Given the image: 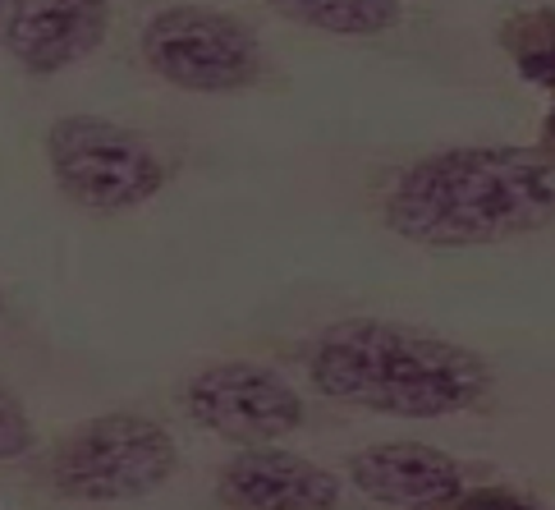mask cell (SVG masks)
<instances>
[{
  "mask_svg": "<svg viewBox=\"0 0 555 510\" xmlns=\"http://www.w3.org/2000/svg\"><path fill=\"white\" fill-rule=\"evenodd\" d=\"M184 415L221 442L267 446L304 423V400L275 368L230 359L193 372L184 386Z\"/></svg>",
  "mask_w": 555,
  "mask_h": 510,
  "instance_id": "obj_6",
  "label": "cell"
},
{
  "mask_svg": "<svg viewBox=\"0 0 555 510\" xmlns=\"http://www.w3.org/2000/svg\"><path fill=\"white\" fill-rule=\"evenodd\" d=\"M111 0H18L5 14V51L37 78H51L102 47Z\"/></svg>",
  "mask_w": 555,
  "mask_h": 510,
  "instance_id": "obj_8",
  "label": "cell"
},
{
  "mask_svg": "<svg viewBox=\"0 0 555 510\" xmlns=\"http://www.w3.org/2000/svg\"><path fill=\"white\" fill-rule=\"evenodd\" d=\"M450 510H542L532 497L514 493V487H473V493H464L460 501H454Z\"/></svg>",
  "mask_w": 555,
  "mask_h": 510,
  "instance_id": "obj_13",
  "label": "cell"
},
{
  "mask_svg": "<svg viewBox=\"0 0 555 510\" xmlns=\"http://www.w3.org/2000/svg\"><path fill=\"white\" fill-rule=\"evenodd\" d=\"M501 47L514 61V69H519V78L538 88H555V5L505 18Z\"/></svg>",
  "mask_w": 555,
  "mask_h": 510,
  "instance_id": "obj_11",
  "label": "cell"
},
{
  "mask_svg": "<svg viewBox=\"0 0 555 510\" xmlns=\"http://www.w3.org/2000/svg\"><path fill=\"white\" fill-rule=\"evenodd\" d=\"M308 378L326 400L390 419H450L491 400V364L468 345L386 318H345L317 336Z\"/></svg>",
  "mask_w": 555,
  "mask_h": 510,
  "instance_id": "obj_2",
  "label": "cell"
},
{
  "mask_svg": "<svg viewBox=\"0 0 555 510\" xmlns=\"http://www.w3.org/2000/svg\"><path fill=\"white\" fill-rule=\"evenodd\" d=\"M345 474L367 501L395 510H450L468 493L464 464L423 442H382L353 450Z\"/></svg>",
  "mask_w": 555,
  "mask_h": 510,
  "instance_id": "obj_7",
  "label": "cell"
},
{
  "mask_svg": "<svg viewBox=\"0 0 555 510\" xmlns=\"http://www.w3.org/2000/svg\"><path fill=\"white\" fill-rule=\"evenodd\" d=\"M28 446H33V428L24 415V400L5 391V400H0V456L18 460V456H28Z\"/></svg>",
  "mask_w": 555,
  "mask_h": 510,
  "instance_id": "obj_12",
  "label": "cell"
},
{
  "mask_svg": "<svg viewBox=\"0 0 555 510\" xmlns=\"http://www.w3.org/2000/svg\"><path fill=\"white\" fill-rule=\"evenodd\" d=\"M216 497L230 510H335L340 479L312 464L308 456H294V450L248 446L244 456H234L221 469Z\"/></svg>",
  "mask_w": 555,
  "mask_h": 510,
  "instance_id": "obj_9",
  "label": "cell"
},
{
  "mask_svg": "<svg viewBox=\"0 0 555 510\" xmlns=\"http://www.w3.org/2000/svg\"><path fill=\"white\" fill-rule=\"evenodd\" d=\"M382 221L423 248L524 240L555 221V156L514 143L431 152L390 180Z\"/></svg>",
  "mask_w": 555,
  "mask_h": 510,
  "instance_id": "obj_1",
  "label": "cell"
},
{
  "mask_svg": "<svg viewBox=\"0 0 555 510\" xmlns=\"http://www.w3.org/2000/svg\"><path fill=\"white\" fill-rule=\"evenodd\" d=\"M542 143H546V152L555 156V106L546 111V120H542Z\"/></svg>",
  "mask_w": 555,
  "mask_h": 510,
  "instance_id": "obj_14",
  "label": "cell"
},
{
  "mask_svg": "<svg viewBox=\"0 0 555 510\" xmlns=\"http://www.w3.org/2000/svg\"><path fill=\"white\" fill-rule=\"evenodd\" d=\"M143 61L184 92H244L267 78L257 33L225 10L170 5L143 24Z\"/></svg>",
  "mask_w": 555,
  "mask_h": 510,
  "instance_id": "obj_5",
  "label": "cell"
},
{
  "mask_svg": "<svg viewBox=\"0 0 555 510\" xmlns=\"http://www.w3.org/2000/svg\"><path fill=\"white\" fill-rule=\"evenodd\" d=\"M271 10L331 37H382L404 18V0H271Z\"/></svg>",
  "mask_w": 555,
  "mask_h": 510,
  "instance_id": "obj_10",
  "label": "cell"
},
{
  "mask_svg": "<svg viewBox=\"0 0 555 510\" xmlns=\"http://www.w3.org/2000/svg\"><path fill=\"white\" fill-rule=\"evenodd\" d=\"M175 474V437L143 415L78 423L47 456V483L69 501H133Z\"/></svg>",
  "mask_w": 555,
  "mask_h": 510,
  "instance_id": "obj_4",
  "label": "cell"
},
{
  "mask_svg": "<svg viewBox=\"0 0 555 510\" xmlns=\"http://www.w3.org/2000/svg\"><path fill=\"white\" fill-rule=\"evenodd\" d=\"M47 162L61 193L88 212H133L166 189V156L138 129L106 115H65L47 129Z\"/></svg>",
  "mask_w": 555,
  "mask_h": 510,
  "instance_id": "obj_3",
  "label": "cell"
}]
</instances>
